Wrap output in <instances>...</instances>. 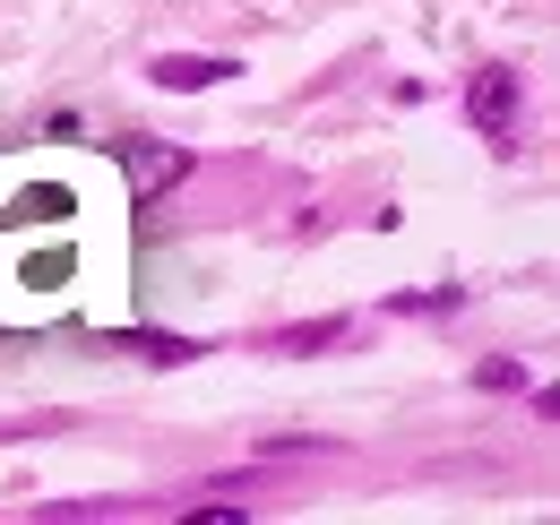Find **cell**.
Masks as SVG:
<instances>
[{"mask_svg":"<svg viewBox=\"0 0 560 525\" xmlns=\"http://www.w3.org/2000/svg\"><path fill=\"white\" fill-rule=\"evenodd\" d=\"M353 319H311V328H277L268 336V353H328V345H346Z\"/></svg>","mask_w":560,"mask_h":525,"instance_id":"277c9868","label":"cell"},{"mask_svg":"<svg viewBox=\"0 0 560 525\" xmlns=\"http://www.w3.org/2000/svg\"><path fill=\"white\" fill-rule=\"evenodd\" d=\"M517 113H526V78H517V69H475V78H466V121H475V130L483 138H509L517 130Z\"/></svg>","mask_w":560,"mask_h":525,"instance_id":"6da1fadb","label":"cell"},{"mask_svg":"<svg viewBox=\"0 0 560 525\" xmlns=\"http://www.w3.org/2000/svg\"><path fill=\"white\" fill-rule=\"evenodd\" d=\"M215 78H242V61H215V52H164V61H155V86H164V95H199Z\"/></svg>","mask_w":560,"mask_h":525,"instance_id":"3957f363","label":"cell"},{"mask_svg":"<svg viewBox=\"0 0 560 525\" xmlns=\"http://www.w3.org/2000/svg\"><path fill=\"white\" fill-rule=\"evenodd\" d=\"M113 353H139V362H190V353H208V345H190V336H104Z\"/></svg>","mask_w":560,"mask_h":525,"instance_id":"5b68a950","label":"cell"},{"mask_svg":"<svg viewBox=\"0 0 560 525\" xmlns=\"http://www.w3.org/2000/svg\"><path fill=\"white\" fill-rule=\"evenodd\" d=\"M113 155L130 164V198H139V207H155V198L190 173V155H182V147H164V138H121Z\"/></svg>","mask_w":560,"mask_h":525,"instance_id":"7a4b0ae2","label":"cell"},{"mask_svg":"<svg viewBox=\"0 0 560 525\" xmlns=\"http://www.w3.org/2000/svg\"><path fill=\"white\" fill-rule=\"evenodd\" d=\"M475 388H491V396H526L535 380H526V362H509V353H491V362H475Z\"/></svg>","mask_w":560,"mask_h":525,"instance_id":"8992f818","label":"cell"}]
</instances>
